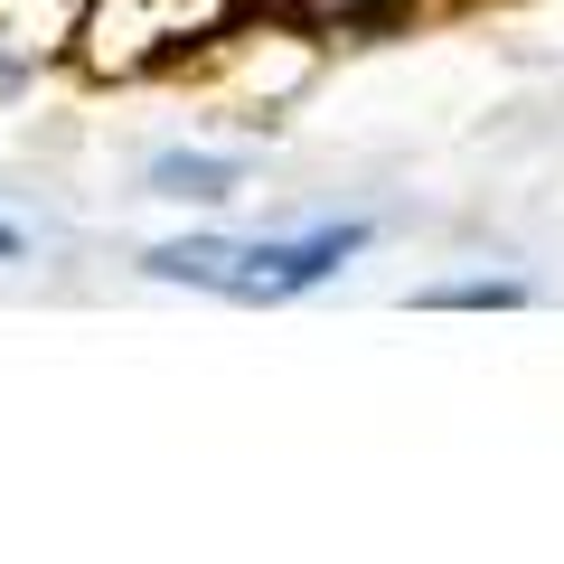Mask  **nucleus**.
Segmentation results:
<instances>
[{"instance_id": "nucleus-3", "label": "nucleus", "mask_w": 564, "mask_h": 564, "mask_svg": "<svg viewBox=\"0 0 564 564\" xmlns=\"http://www.w3.org/2000/svg\"><path fill=\"white\" fill-rule=\"evenodd\" d=\"M527 302V282H433V292H423V311H518Z\"/></svg>"}, {"instance_id": "nucleus-1", "label": "nucleus", "mask_w": 564, "mask_h": 564, "mask_svg": "<svg viewBox=\"0 0 564 564\" xmlns=\"http://www.w3.org/2000/svg\"><path fill=\"white\" fill-rule=\"evenodd\" d=\"M367 254V226H311V236H180V245H151L141 273L151 282H188V292H226V302H302L321 282H339L348 263Z\"/></svg>"}, {"instance_id": "nucleus-5", "label": "nucleus", "mask_w": 564, "mask_h": 564, "mask_svg": "<svg viewBox=\"0 0 564 564\" xmlns=\"http://www.w3.org/2000/svg\"><path fill=\"white\" fill-rule=\"evenodd\" d=\"M10 85H20V66H10V57H0V95H10Z\"/></svg>"}, {"instance_id": "nucleus-2", "label": "nucleus", "mask_w": 564, "mask_h": 564, "mask_svg": "<svg viewBox=\"0 0 564 564\" xmlns=\"http://www.w3.org/2000/svg\"><path fill=\"white\" fill-rule=\"evenodd\" d=\"M245 170L217 161V151H161L151 161V198H236Z\"/></svg>"}, {"instance_id": "nucleus-4", "label": "nucleus", "mask_w": 564, "mask_h": 564, "mask_svg": "<svg viewBox=\"0 0 564 564\" xmlns=\"http://www.w3.org/2000/svg\"><path fill=\"white\" fill-rule=\"evenodd\" d=\"M20 254H29V236H20L10 217H0V263H20Z\"/></svg>"}]
</instances>
